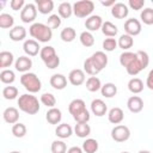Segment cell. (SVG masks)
Segmentation results:
<instances>
[{
    "label": "cell",
    "mask_w": 153,
    "mask_h": 153,
    "mask_svg": "<svg viewBox=\"0 0 153 153\" xmlns=\"http://www.w3.org/2000/svg\"><path fill=\"white\" fill-rule=\"evenodd\" d=\"M26 130L27 129H26V126L24 123L18 122V123L12 126V134H13L14 137H19V139L24 137L26 135Z\"/></svg>",
    "instance_id": "obj_43"
},
{
    "label": "cell",
    "mask_w": 153,
    "mask_h": 153,
    "mask_svg": "<svg viewBox=\"0 0 153 153\" xmlns=\"http://www.w3.org/2000/svg\"><path fill=\"white\" fill-rule=\"evenodd\" d=\"M37 7L36 4H26L24 6V8L20 11V19L23 23L25 24H30L35 22L36 17H37Z\"/></svg>",
    "instance_id": "obj_10"
},
{
    "label": "cell",
    "mask_w": 153,
    "mask_h": 153,
    "mask_svg": "<svg viewBox=\"0 0 153 153\" xmlns=\"http://www.w3.org/2000/svg\"><path fill=\"white\" fill-rule=\"evenodd\" d=\"M49 82H50V86L53 88H55V90H63L67 86V78L63 74H61V73H56V74H53L50 76Z\"/></svg>",
    "instance_id": "obj_20"
},
{
    "label": "cell",
    "mask_w": 153,
    "mask_h": 153,
    "mask_svg": "<svg viewBox=\"0 0 153 153\" xmlns=\"http://www.w3.org/2000/svg\"><path fill=\"white\" fill-rule=\"evenodd\" d=\"M41 60L44 62L45 67L49 69H55L60 65V57L55 51V48L51 45H45L41 49L39 53Z\"/></svg>",
    "instance_id": "obj_6"
},
{
    "label": "cell",
    "mask_w": 153,
    "mask_h": 153,
    "mask_svg": "<svg viewBox=\"0 0 153 153\" xmlns=\"http://www.w3.org/2000/svg\"><path fill=\"white\" fill-rule=\"evenodd\" d=\"M135 57H136V53H133V51H123L120 55V63H121L122 67L127 68Z\"/></svg>",
    "instance_id": "obj_39"
},
{
    "label": "cell",
    "mask_w": 153,
    "mask_h": 153,
    "mask_svg": "<svg viewBox=\"0 0 153 153\" xmlns=\"http://www.w3.org/2000/svg\"><path fill=\"white\" fill-rule=\"evenodd\" d=\"M10 153H22V152H19V151H12V152H10Z\"/></svg>",
    "instance_id": "obj_53"
},
{
    "label": "cell",
    "mask_w": 153,
    "mask_h": 153,
    "mask_svg": "<svg viewBox=\"0 0 153 153\" xmlns=\"http://www.w3.org/2000/svg\"><path fill=\"white\" fill-rule=\"evenodd\" d=\"M51 153H67V145L62 140H55L51 143Z\"/></svg>",
    "instance_id": "obj_44"
},
{
    "label": "cell",
    "mask_w": 153,
    "mask_h": 153,
    "mask_svg": "<svg viewBox=\"0 0 153 153\" xmlns=\"http://www.w3.org/2000/svg\"><path fill=\"white\" fill-rule=\"evenodd\" d=\"M111 14L116 19H124V18H127L128 14H129L128 5H126L123 2H116L111 7Z\"/></svg>",
    "instance_id": "obj_16"
},
{
    "label": "cell",
    "mask_w": 153,
    "mask_h": 153,
    "mask_svg": "<svg viewBox=\"0 0 153 153\" xmlns=\"http://www.w3.org/2000/svg\"><path fill=\"white\" fill-rule=\"evenodd\" d=\"M17 103H18L19 110H22L23 112H25L27 115H35L39 111V106H41L39 102L31 93H24V94L19 96Z\"/></svg>",
    "instance_id": "obj_4"
},
{
    "label": "cell",
    "mask_w": 153,
    "mask_h": 153,
    "mask_svg": "<svg viewBox=\"0 0 153 153\" xmlns=\"http://www.w3.org/2000/svg\"><path fill=\"white\" fill-rule=\"evenodd\" d=\"M55 134L61 140L68 139L73 134V128L69 124H67V123H60V124H57V127L55 129Z\"/></svg>",
    "instance_id": "obj_24"
},
{
    "label": "cell",
    "mask_w": 153,
    "mask_h": 153,
    "mask_svg": "<svg viewBox=\"0 0 153 153\" xmlns=\"http://www.w3.org/2000/svg\"><path fill=\"white\" fill-rule=\"evenodd\" d=\"M137 153H151L149 151H146V149H141V151H139Z\"/></svg>",
    "instance_id": "obj_52"
},
{
    "label": "cell",
    "mask_w": 153,
    "mask_h": 153,
    "mask_svg": "<svg viewBox=\"0 0 153 153\" xmlns=\"http://www.w3.org/2000/svg\"><path fill=\"white\" fill-rule=\"evenodd\" d=\"M121 153H129V152H127V151H124V152H121Z\"/></svg>",
    "instance_id": "obj_54"
},
{
    "label": "cell",
    "mask_w": 153,
    "mask_h": 153,
    "mask_svg": "<svg viewBox=\"0 0 153 153\" xmlns=\"http://www.w3.org/2000/svg\"><path fill=\"white\" fill-rule=\"evenodd\" d=\"M100 4L103 5V6H105V7H112L116 2H115V0H110V1H100Z\"/></svg>",
    "instance_id": "obj_51"
},
{
    "label": "cell",
    "mask_w": 153,
    "mask_h": 153,
    "mask_svg": "<svg viewBox=\"0 0 153 153\" xmlns=\"http://www.w3.org/2000/svg\"><path fill=\"white\" fill-rule=\"evenodd\" d=\"M141 30H142V25H141V22L136 18H129L124 22V31L127 35L134 37V36H137L141 33Z\"/></svg>",
    "instance_id": "obj_11"
},
{
    "label": "cell",
    "mask_w": 153,
    "mask_h": 153,
    "mask_svg": "<svg viewBox=\"0 0 153 153\" xmlns=\"http://www.w3.org/2000/svg\"><path fill=\"white\" fill-rule=\"evenodd\" d=\"M25 1L24 0H12L10 2V6L13 11H19V10H23L24 6H25Z\"/></svg>",
    "instance_id": "obj_48"
},
{
    "label": "cell",
    "mask_w": 153,
    "mask_h": 153,
    "mask_svg": "<svg viewBox=\"0 0 153 153\" xmlns=\"http://www.w3.org/2000/svg\"><path fill=\"white\" fill-rule=\"evenodd\" d=\"M2 117H4V121L6 123L16 124V123H18V120H19V111L14 106H8V108H6L4 110Z\"/></svg>",
    "instance_id": "obj_19"
},
{
    "label": "cell",
    "mask_w": 153,
    "mask_h": 153,
    "mask_svg": "<svg viewBox=\"0 0 153 153\" xmlns=\"http://www.w3.org/2000/svg\"><path fill=\"white\" fill-rule=\"evenodd\" d=\"M67 153H84V151H82V148H80L78 146H73L67 149Z\"/></svg>",
    "instance_id": "obj_50"
},
{
    "label": "cell",
    "mask_w": 153,
    "mask_h": 153,
    "mask_svg": "<svg viewBox=\"0 0 153 153\" xmlns=\"http://www.w3.org/2000/svg\"><path fill=\"white\" fill-rule=\"evenodd\" d=\"M149 63V56L146 51L143 50H137L136 51V57L131 61V63L126 68L127 73L129 75H137L141 71H143Z\"/></svg>",
    "instance_id": "obj_5"
},
{
    "label": "cell",
    "mask_w": 153,
    "mask_h": 153,
    "mask_svg": "<svg viewBox=\"0 0 153 153\" xmlns=\"http://www.w3.org/2000/svg\"><path fill=\"white\" fill-rule=\"evenodd\" d=\"M94 10V2L91 0H81L73 4V14L78 18H88Z\"/></svg>",
    "instance_id": "obj_8"
},
{
    "label": "cell",
    "mask_w": 153,
    "mask_h": 153,
    "mask_svg": "<svg viewBox=\"0 0 153 153\" xmlns=\"http://www.w3.org/2000/svg\"><path fill=\"white\" fill-rule=\"evenodd\" d=\"M85 72L84 69H79V68H75V69H72L68 74V81L73 85V86H80L85 82Z\"/></svg>",
    "instance_id": "obj_15"
},
{
    "label": "cell",
    "mask_w": 153,
    "mask_h": 153,
    "mask_svg": "<svg viewBox=\"0 0 153 153\" xmlns=\"http://www.w3.org/2000/svg\"><path fill=\"white\" fill-rule=\"evenodd\" d=\"M140 19L146 25H153V8L147 7L142 10L140 13Z\"/></svg>",
    "instance_id": "obj_41"
},
{
    "label": "cell",
    "mask_w": 153,
    "mask_h": 153,
    "mask_svg": "<svg viewBox=\"0 0 153 153\" xmlns=\"http://www.w3.org/2000/svg\"><path fill=\"white\" fill-rule=\"evenodd\" d=\"M74 133L78 137L85 139L91 134V127L87 123H76L74 127Z\"/></svg>",
    "instance_id": "obj_30"
},
{
    "label": "cell",
    "mask_w": 153,
    "mask_h": 153,
    "mask_svg": "<svg viewBox=\"0 0 153 153\" xmlns=\"http://www.w3.org/2000/svg\"><path fill=\"white\" fill-rule=\"evenodd\" d=\"M128 90L134 94L141 93L143 91V81L140 78H131L128 81Z\"/></svg>",
    "instance_id": "obj_28"
},
{
    "label": "cell",
    "mask_w": 153,
    "mask_h": 153,
    "mask_svg": "<svg viewBox=\"0 0 153 153\" xmlns=\"http://www.w3.org/2000/svg\"><path fill=\"white\" fill-rule=\"evenodd\" d=\"M100 92H102V96L103 97H105V98H112L117 93V86L114 82H106V84H104L102 86Z\"/></svg>",
    "instance_id": "obj_34"
},
{
    "label": "cell",
    "mask_w": 153,
    "mask_h": 153,
    "mask_svg": "<svg viewBox=\"0 0 153 153\" xmlns=\"http://www.w3.org/2000/svg\"><path fill=\"white\" fill-rule=\"evenodd\" d=\"M57 13L62 19H67L73 14V5L71 2L63 1L57 7Z\"/></svg>",
    "instance_id": "obj_26"
},
{
    "label": "cell",
    "mask_w": 153,
    "mask_h": 153,
    "mask_svg": "<svg viewBox=\"0 0 153 153\" xmlns=\"http://www.w3.org/2000/svg\"><path fill=\"white\" fill-rule=\"evenodd\" d=\"M29 33L33 39L41 43H47L53 37V30L47 24H43V23L31 24V26L29 27Z\"/></svg>",
    "instance_id": "obj_3"
},
{
    "label": "cell",
    "mask_w": 153,
    "mask_h": 153,
    "mask_svg": "<svg viewBox=\"0 0 153 153\" xmlns=\"http://www.w3.org/2000/svg\"><path fill=\"white\" fill-rule=\"evenodd\" d=\"M14 18L10 13H1L0 14V27L1 29H12L14 27Z\"/></svg>",
    "instance_id": "obj_35"
},
{
    "label": "cell",
    "mask_w": 153,
    "mask_h": 153,
    "mask_svg": "<svg viewBox=\"0 0 153 153\" xmlns=\"http://www.w3.org/2000/svg\"><path fill=\"white\" fill-rule=\"evenodd\" d=\"M79 39H80V43L84 45V47H86V48H90V47H92L93 44H94V37H93V35H92V32H90V31H82L81 33H80V36H79Z\"/></svg>",
    "instance_id": "obj_37"
},
{
    "label": "cell",
    "mask_w": 153,
    "mask_h": 153,
    "mask_svg": "<svg viewBox=\"0 0 153 153\" xmlns=\"http://www.w3.org/2000/svg\"><path fill=\"white\" fill-rule=\"evenodd\" d=\"M108 66V55L104 51H96L84 61V72L91 76H96Z\"/></svg>",
    "instance_id": "obj_1"
},
{
    "label": "cell",
    "mask_w": 153,
    "mask_h": 153,
    "mask_svg": "<svg viewBox=\"0 0 153 153\" xmlns=\"http://www.w3.org/2000/svg\"><path fill=\"white\" fill-rule=\"evenodd\" d=\"M41 47H39V42H37L36 39H25L24 44H23V50L26 54V56H36L41 53Z\"/></svg>",
    "instance_id": "obj_12"
},
{
    "label": "cell",
    "mask_w": 153,
    "mask_h": 153,
    "mask_svg": "<svg viewBox=\"0 0 153 153\" xmlns=\"http://www.w3.org/2000/svg\"><path fill=\"white\" fill-rule=\"evenodd\" d=\"M117 41L114 38V37H108L103 41V49L105 51H114L116 48H117Z\"/></svg>",
    "instance_id": "obj_46"
},
{
    "label": "cell",
    "mask_w": 153,
    "mask_h": 153,
    "mask_svg": "<svg viewBox=\"0 0 153 153\" xmlns=\"http://www.w3.org/2000/svg\"><path fill=\"white\" fill-rule=\"evenodd\" d=\"M68 111L73 116L76 123H87L91 118L90 111L86 109V104L82 99L75 98L68 105Z\"/></svg>",
    "instance_id": "obj_2"
},
{
    "label": "cell",
    "mask_w": 153,
    "mask_h": 153,
    "mask_svg": "<svg viewBox=\"0 0 153 153\" xmlns=\"http://www.w3.org/2000/svg\"><path fill=\"white\" fill-rule=\"evenodd\" d=\"M61 23H62V18H61L59 14H50V16L48 17V19H47V25H48L51 30L60 27Z\"/></svg>",
    "instance_id": "obj_45"
},
{
    "label": "cell",
    "mask_w": 153,
    "mask_h": 153,
    "mask_svg": "<svg viewBox=\"0 0 153 153\" xmlns=\"http://www.w3.org/2000/svg\"><path fill=\"white\" fill-rule=\"evenodd\" d=\"M45 120L49 124H59L62 120V112L57 108H50L45 114Z\"/></svg>",
    "instance_id": "obj_22"
},
{
    "label": "cell",
    "mask_w": 153,
    "mask_h": 153,
    "mask_svg": "<svg viewBox=\"0 0 153 153\" xmlns=\"http://www.w3.org/2000/svg\"><path fill=\"white\" fill-rule=\"evenodd\" d=\"M20 84L24 86L26 91H29V93H37L42 88V82L39 78L31 72L24 73L20 76Z\"/></svg>",
    "instance_id": "obj_7"
},
{
    "label": "cell",
    "mask_w": 153,
    "mask_h": 153,
    "mask_svg": "<svg viewBox=\"0 0 153 153\" xmlns=\"http://www.w3.org/2000/svg\"><path fill=\"white\" fill-rule=\"evenodd\" d=\"M127 106H128V109H129L130 112L139 114L143 109V100L139 96H131L127 100Z\"/></svg>",
    "instance_id": "obj_17"
},
{
    "label": "cell",
    "mask_w": 153,
    "mask_h": 153,
    "mask_svg": "<svg viewBox=\"0 0 153 153\" xmlns=\"http://www.w3.org/2000/svg\"><path fill=\"white\" fill-rule=\"evenodd\" d=\"M102 82H100V79L97 78V76H90L87 80H86V88L90 91V92H97L102 88Z\"/></svg>",
    "instance_id": "obj_36"
},
{
    "label": "cell",
    "mask_w": 153,
    "mask_h": 153,
    "mask_svg": "<svg viewBox=\"0 0 153 153\" xmlns=\"http://www.w3.org/2000/svg\"><path fill=\"white\" fill-rule=\"evenodd\" d=\"M91 111L97 117H102V116H104L106 114L108 106H106V104H105V102L103 99L97 98V99H93L91 102Z\"/></svg>",
    "instance_id": "obj_18"
},
{
    "label": "cell",
    "mask_w": 153,
    "mask_h": 153,
    "mask_svg": "<svg viewBox=\"0 0 153 153\" xmlns=\"http://www.w3.org/2000/svg\"><path fill=\"white\" fill-rule=\"evenodd\" d=\"M41 103L43 105H45L47 108H55V104H56V98L53 93H49V92H45L41 96Z\"/></svg>",
    "instance_id": "obj_42"
},
{
    "label": "cell",
    "mask_w": 153,
    "mask_h": 153,
    "mask_svg": "<svg viewBox=\"0 0 153 153\" xmlns=\"http://www.w3.org/2000/svg\"><path fill=\"white\" fill-rule=\"evenodd\" d=\"M108 120L112 124H120L124 120L123 110L121 108H118V106H115V108L110 109L109 112H108Z\"/></svg>",
    "instance_id": "obj_21"
},
{
    "label": "cell",
    "mask_w": 153,
    "mask_h": 153,
    "mask_svg": "<svg viewBox=\"0 0 153 153\" xmlns=\"http://www.w3.org/2000/svg\"><path fill=\"white\" fill-rule=\"evenodd\" d=\"M18 88L16 86H5L2 88V97L7 100H13L18 97Z\"/></svg>",
    "instance_id": "obj_40"
},
{
    "label": "cell",
    "mask_w": 153,
    "mask_h": 153,
    "mask_svg": "<svg viewBox=\"0 0 153 153\" xmlns=\"http://www.w3.org/2000/svg\"><path fill=\"white\" fill-rule=\"evenodd\" d=\"M128 6L134 11H140L145 6V0H129Z\"/></svg>",
    "instance_id": "obj_47"
},
{
    "label": "cell",
    "mask_w": 153,
    "mask_h": 153,
    "mask_svg": "<svg viewBox=\"0 0 153 153\" xmlns=\"http://www.w3.org/2000/svg\"><path fill=\"white\" fill-rule=\"evenodd\" d=\"M36 7L39 13L49 14L54 10V1L53 0H36Z\"/></svg>",
    "instance_id": "obj_25"
},
{
    "label": "cell",
    "mask_w": 153,
    "mask_h": 153,
    "mask_svg": "<svg viewBox=\"0 0 153 153\" xmlns=\"http://www.w3.org/2000/svg\"><path fill=\"white\" fill-rule=\"evenodd\" d=\"M13 62H16V61H14V56L11 51L2 50L0 53V67L2 69H7V67H11V65Z\"/></svg>",
    "instance_id": "obj_27"
},
{
    "label": "cell",
    "mask_w": 153,
    "mask_h": 153,
    "mask_svg": "<svg viewBox=\"0 0 153 153\" xmlns=\"http://www.w3.org/2000/svg\"><path fill=\"white\" fill-rule=\"evenodd\" d=\"M0 80L2 84H7V85H11L16 80V74L11 69H2L0 72Z\"/></svg>",
    "instance_id": "obj_38"
},
{
    "label": "cell",
    "mask_w": 153,
    "mask_h": 153,
    "mask_svg": "<svg viewBox=\"0 0 153 153\" xmlns=\"http://www.w3.org/2000/svg\"><path fill=\"white\" fill-rule=\"evenodd\" d=\"M102 32L106 37H115L118 33V29L114 23H111L109 20H105L102 25Z\"/></svg>",
    "instance_id": "obj_29"
},
{
    "label": "cell",
    "mask_w": 153,
    "mask_h": 153,
    "mask_svg": "<svg viewBox=\"0 0 153 153\" xmlns=\"http://www.w3.org/2000/svg\"><path fill=\"white\" fill-rule=\"evenodd\" d=\"M82 151L85 153H96L99 148V145H98V141L96 139H86L84 142H82Z\"/></svg>",
    "instance_id": "obj_33"
},
{
    "label": "cell",
    "mask_w": 153,
    "mask_h": 153,
    "mask_svg": "<svg viewBox=\"0 0 153 153\" xmlns=\"http://www.w3.org/2000/svg\"><path fill=\"white\" fill-rule=\"evenodd\" d=\"M26 29L22 25H17L14 27H12L10 30V38L13 41V42H20V41H24L25 37H26Z\"/></svg>",
    "instance_id": "obj_23"
},
{
    "label": "cell",
    "mask_w": 153,
    "mask_h": 153,
    "mask_svg": "<svg viewBox=\"0 0 153 153\" xmlns=\"http://www.w3.org/2000/svg\"><path fill=\"white\" fill-rule=\"evenodd\" d=\"M111 137L116 142H124L130 137V130L124 124H117L111 129Z\"/></svg>",
    "instance_id": "obj_9"
},
{
    "label": "cell",
    "mask_w": 153,
    "mask_h": 153,
    "mask_svg": "<svg viewBox=\"0 0 153 153\" xmlns=\"http://www.w3.org/2000/svg\"><path fill=\"white\" fill-rule=\"evenodd\" d=\"M103 19L98 14H92L88 18H86L85 20V27L87 31L92 32V31H97L99 29H102V25H103Z\"/></svg>",
    "instance_id": "obj_13"
},
{
    "label": "cell",
    "mask_w": 153,
    "mask_h": 153,
    "mask_svg": "<svg viewBox=\"0 0 153 153\" xmlns=\"http://www.w3.org/2000/svg\"><path fill=\"white\" fill-rule=\"evenodd\" d=\"M117 44H118V47H120L121 49H123L124 51H127L128 49H130V48L133 47V44H134V38H133L131 36L127 35V33H123V35L120 36V38H118V41H117Z\"/></svg>",
    "instance_id": "obj_32"
},
{
    "label": "cell",
    "mask_w": 153,
    "mask_h": 153,
    "mask_svg": "<svg viewBox=\"0 0 153 153\" xmlns=\"http://www.w3.org/2000/svg\"><path fill=\"white\" fill-rule=\"evenodd\" d=\"M14 67H16V69L18 72H20L23 74L24 73H27L31 69V67H32V60L29 56H26V55L19 56L16 60V62H14Z\"/></svg>",
    "instance_id": "obj_14"
},
{
    "label": "cell",
    "mask_w": 153,
    "mask_h": 153,
    "mask_svg": "<svg viewBox=\"0 0 153 153\" xmlns=\"http://www.w3.org/2000/svg\"><path fill=\"white\" fill-rule=\"evenodd\" d=\"M75 37H76V32H75V30H74L73 27H71V26H67V27L62 29L61 32H60V38H61L63 42H66V43L73 42V41L75 39Z\"/></svg>",
    "instance_id": "obj_31"
},
{
    "label": "cell",
    "mask_w": 153,
    "mask_h": 153,
    "mask_svg": "<svg viewBox=\"0 0 153 153\" xmlns=\"http://www.w3.org/2000/svg\"><path fill=\"white\" fill-rule=\"evenodd\" d=\"M146 86L153 91V68L149 71L148 75H147V79H146Z\"/></svg>",
    "instance_id": "obj_49"
},
{
    "label": "cell",
    "mask_w": 153,
    "mask_h": 153,
    "mask_svg": "<svg viewBox=\"0 0 153 153\" xmlns=\"http://www.w3.org/2000/svg\"><path fill=\"white\" fill-rule=\"evenodd\" d=\"M152 2H153V0H152Z\"/></svg>",
    "instance_id": "obj_55"
}]
</instances>
